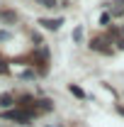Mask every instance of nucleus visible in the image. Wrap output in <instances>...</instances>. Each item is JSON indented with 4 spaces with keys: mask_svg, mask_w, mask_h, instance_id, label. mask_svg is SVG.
<instances>
[{
    "mask_svg": "<svg viewBox=\"0 0 124 127\" xmlns=\"http://www.w3.org/2000/svg\"><path fill=\"white\" fill-rule=\"evenodd\" d=\"M39 25L46 27V30H59V27L63 25V20H39Z\"/></svg>",
    "mask_w": 124,
    "mask_h": 127,
    "instance_id": "7ed1b4c3",
    "label": "nucleus"
},
{
    "mask_svg": "<svg viewBox=\"0 0 124 127\" xmlns=\"http://www.w3.org/2000/svg\"><path fill=\"white\" fill-rule=\"evenodd\" d=\"M107 22H109V15H107V12H105V15L100 17V25H107Z\"/></svg>",
    "mask_w": 124,
    "mask_h": 127,
    "instance_id": "1a4fd4ad",
    "label": "nucleus"
},
{
    "mask_svg": "<svg viewBox=\"0 0 124 127\" xmlns=\"http://www.w3.org/2000/svg\"><path fill=\"white\" fill-rule=\"evenodd\" d=\"M5 39H10V32H0V42H5Z\"/></svg>",
    "mask_w": 124,
    "mask_h": 127,
    "instance_id": "9d476101",
    "label": "nucleus"
},
{
    "mask_svg": "<svg viewBox=\"0 0 124 127\" xmlns=\"http://www.w3.org/2000/svg\"><path fill=\"white\" fill-rule=\"evenodd\" d=\"M5 71H7V66L2 64V59H0V73H5Z\"/></svg>",
    "mask_w": 124,
    "mask_h": 127,
    "instance_id": "9b49d317",
    "label": "nucleus"
},
{
    "mask_svg": "<svg viewBox=\"0 0 124 127\" xmlns=\"http://www.w3.org/2000/svg\"><path fill=\"white\" fill-rule=\"evenodd\" d=\"M39 5H44V7H56V0H37Z\"/></svg>",
    "mask_w": 124,
    "mask_h": 127,
    "instance_id": "0eeeda50",
    "label": "nucleus"
},
{
    "mask_svg": "<svg viewBox=\"0 0 124 127\" xmlns=\"http://www.w3.org/2000/svg\"><path fill=\"white\" fill-rule=\"evenodd\" d=\"M2 117H7V120H15V122H22V125H29L34 115H32L29 110H22V108H15V110H10V112H2Z\"/></svg>",
    "mask_w": 124,
    "mask_h": 127,
    "instance_id": "f257e3e1",
    "label": "nucleus"
},
{
    "mask_svg": "<svg viewBox=\"0 0 124 127\" xmlns=\"http://www.w3.org/2000/svg\"><path fill=\"white\" fill-rule=\"evenodd\" d=\"M10 105H15V95L2 93V95H0V108H10Z\"/></svg>",
    "mask_w": 124,
    "mask_h": 127,
    "instance_id": "20e7f679",
    "label": "nucleus"
},
{
    "mask_svg": "<svg viewBox=\"0 0 124 127\" xmlns=\"http://www.w3.org/2000/svg\"><path fill=\"white\" fill-rule=\"evenodd\" d=\"M73 39H76V42H80V39H83V30H80V27L73 32Z\"/></svg>",
    "mask_w": 124,
    "mask_h": 127,
    "instance_id": "6e6552de",
    "label": "nucleus"
},
{
    "mask_svg": "<svg viewBox=\"0 0 124 127\" xmlns=\"http://www.w3.org/2000/svg\"><path fill=\"white\" fill-rule=\"evenodd\" d=\"M105 44H107V39H100V37L90 42V47H93L95 51H102V54H112V47H105Z\"/></svg>",
    "mask_w": 124,
    "mask_h": 127,
    "instance_id": "f03ea898",
    "label": "nucleus"
},
{
    "mask_svg": "<svg viewBox=\"0 0 124 127\" xmlns=\"http://www.w3.org/2000/svg\"><path fill=\"white\" fill-rule=\"evenodd\" d=\"M119 47H122V49H124V39H119Z\"/></svg>",
    "mask_w": 124,
    "mask_h": 127,
    "instance_id": "f8f14e48",
    "label": "nucleus"
},
{
    "mask_svg": "<svg viewBox=\"0 0 124 127\" xmlns=\"http://www.w3.org/2000/svg\"><path fill=\"white\" fill-rule=\"evenodd\" d=\"M0 17H2L5 22H15V20H17V15L12 12V10H2V12H0Z\"/></svg>",
    "mask_w": 124,
    "mask_h": 127,
    "instance_id": "39448f33",
    "label": "nucleus"
},
{
    "mask_svg": "<svg viewBox=\"0 0 124 127\" xmlns=\"http://www.w3.org/2000/svg\"><path fill=\"white\" fill-rule=\"evenodd\" d=\"M71 93H73V95H78V98H85L83 88H78V86H73V83H71Z\"/></svg>",
    "mask_w": 124,
    "mask_h": 127,
    "instance_id": "423d86ee",
    "label": "nucleus"
}]
</instances>
